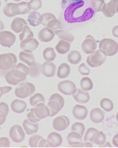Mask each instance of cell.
I'll return each mask as SVG.
<instances>
[{"mask_svg": "<svg viewBox=\"0 0 118 148\" xmlns=\"http://www.w3.org/2000/svg\"><path fill=\"white\" fill-rule=\"evenodd\" d=\"M8 112V105L5 102L0 103V125H2L5 122Z\"/></svg>", "mask_w": 118, "mask_h": 148, "instance_id": "33", "label": "cell"}, {"mask_svg": "<svg viewBox=\"0 0 118 148\" xmlns=\"http://www.w3.org/2000/svg\"><path fill=\"white\" fill-rule=\"evenodd\" d=\"M73 97L76 101L79 103H87L90 100V96L87 91L77 89L73 95Z\"/></svg>", "mask_w": 118, "mask_h": 148, "instance_id": "22", "label": "cell"}, {"mask_svg": "<svg viewBox=\"0 0 118 148\" xmlns=\"http://www.w3.org/2000/svg\"><path fill=\"white\" fill-rule=\"evenodd\" d=\"M9 136L12 140L15 143L22 142L25 138V133L19 125H14L10 128Z\"/></svg>", "mask_w": 118, "mask_h": 148, "instance_id": "9", "label": "cell"}, {"mask_svg": "<svg viewBox=\"0 0 118 148\" xmlns=\"http://www.w3.org/2000/svg\"><path fill=\"white\" fill-rule=\"evenodd\" d=\"M116 4L113 1V0L110 1L108 3H104L102 8V13L107 18H110L115 16L116 13Z\"/></svg>", "mask_w": 118, "mask_h": 148, "instance_id": "21", "label": "cell"}, {"mask_svg": "<svg viewBox=\"0 0 118 148\" xmlns=\"http://www.w3.org/2000/svg\"><path fill=\"white\" fill-rule=\"evenodd\" d=\"M34 112L36 116L40 119L46 118L50 115L48 108L45 106L44 103H40L36 105L34 108Z\"/></svg>", "mask_w": 118, "mask_h": 148, "instance_id": "16", "label": "cell"}, {"mask_svg": "<svg viewBox=\"0 0 118 148\" xmlns=\"http://www.w3.org/2000/svg\"><path fill=\"white\" fill-rule=\"evenodd\" d=\"M41 73V66L40 63L36 62L33 66H29V75L32 78H37Z\"/></svg>", "mask_w": 118, "mask_h": 148, "instance_id": "41", "label": "cell"}, {"mask_svg": "<svg viewBox=\"0 0 118 148\" xmlns=\"http://www.w3.org/2000/svg\"><path fill=\"white\" fill-rule=\"evenodd\" d=\"M23 127L28 135H31L38 132L39 125L38 123H34L30 121L28 119H25L23 122Z\"/></svg>", "mask_w": 118, "mask_h": 148, "instance_id": "25", "label": "cell"}, {"mask_svg": "<svg viewBox=\"0 0 118 148\" xmlns=\"http://www.w3.org/2000/svg\"><path fill=\"white\" fill-rule=\"evenodd\" d=\"M65 105V100L58 93H54L51 96L49 99L47 107L48 108L50 115V116L52 117L57 114L63 109Z\"/></svg>", "mask_w": 118, "mask_h": 148, "instance_id": "4", "label": "cell"}, {"mask_svg": "<svg viewBox=\"0 0 118 148\" xmlns=\"http://www.w3.org/2000/svg\"><path fill=\"white\" fill-rule=\"evenodd\" d=\"M27 117L28 119L30 121L34 123H37L38 122H40L41 119L38 118L36 116L35 112H34V108H32L30 110V112L27 115Z\"/></svg>", "mask_w": 118, "mask_h": 148, "instance_id": "50", "label": "cell"}, {"mask_svg": "<svg viewBox=\"0 0 118 148\" xmlns=\"http://www.w3.org/2000/svg\"><path fill=\"white\" fill-rule=\"evenodd\" d=\"M116 13L118 14V5H116Z\"/></svg>", "mask_w": 118, "mask_h": 148, "instance_id": "59", "label": "cell"}, {"mask_svg": "<svg viewBox=\"0 0 118 148\" xmlns=\"http://www.w3.org/2000/svg\"><path fill=\"white\" fill-rule=\"evenodd\" d=\"M44 137L40 135L35 134L29 138V144L31 147H38L40 142Z\"/></svg>", "mask_w": 118, "mask_h": 148, "instance_id": "45", "label": "cell"}, {"mask_svg": "<svg viewBox=\"0 0 118 148\" xmlns=\"http://www.w3.org/2000/svg\"><path fill=\"white\" fill-rule=\"evenodd\" d=\"M70 73V67L69 64L66 63H63L59 66L57 76L60 79H65L69 77Z\"/></svg>", "mask_w": 118, "mask_h": 148, "instance_id": "28", "label": "cell"}, {"mask_svg": "<svg viewBox=\"0 0 118 148\" xmlns=\"http://www.w3.org/2000/svg\"><path fill=\"white\" fill-rule=\"evenodd\" d=\"M33 37H34V34L32 31L31 29L28 26V25L25 26L20 34L19 35V38L20 41L28 38H33Z\"/></svg>", "mask_w": 118, "mask_h": 148, "instance_id": "36", "label": "cell"}, {"mask_svg": "<svg viewBox=\"0 0 118 148\" xmlns=\"http://www.w3.org/2000/svg\"><path fill=\"white\" fill-rule=\"evenodd\" d=\"M112 143L115 146L118 147V133L116 134L113 137V139H112Z\"/></svg>", "mask_w": 118, "mask_h": 148, "instance_id": "54", "label": "cell"}, {"mask_svg": "<svg viewBox=\"0 0 118 148\" xmlns=\"http://www.w3.org/2000/svg\"><path fill=\"white\" fill-rule=\"evenodd\" d=\"M45 100L44 96L40 92L36 93L29 99L30 105L32 106H35L40 103H45Z\"/></svg>", "mask_w": 118, "mask_h": 148, "instance_id": "38", "label": "cell"}, {"mask_svg": "<svg viewBox=\"0 0 118 148\" xmlns=\"http://www.w3.org/2000/svg\"><path fill=\"white\" fill-rule=\"evenodd\" d=\"M84 147H93V146L91 142H85L84 143Z\"/></svg>", "mask_w": 118, "mask_h": 148, "instance_id": "55", "label": "cell"}, {"mask_svg": "<svg viewBox=\"0 0 118 148\" xmlns=\"http://www.w3.org/2000/svg\"><path fill=\"white\" fill-rule=\"evenodd\" d=\"M29 68L22 63H19L13 69L7 72L5 76L8 84L16 86L26 79L29 75Z\"/></svg>", "mask_w": 118, "mask_h": 148, "instance_id": "2", "label": "cell"}, {"mask_svg": "<svg viewBox=\"0 0 118 148\" xmlns=\"http://www.w3.org/2000/svg\"><path fill=\"white\" fill-rule=\"evenodd\" d=\"M100 106L106 112H110L114 108L113 101L108 98H103L100 101Z\"/></svg>", "mask_w": 118, "mask_h": 148, "instance_id": "37", "label": "cell"}, {"mask_svg": "<svg viewBox=\"0 0 118 148\" xmlns=\"http://www.w3.org/2000/svg\"><path fill=\"white\" fill-rule=\"evenodd\" d=\"M16 40V35L8 31L0 32V44L4 47H11Z\"/></svg>", "mask_w": 118, "mask_h": 148, "instance_id": "11", "label": "cell"}, {"mask_svg": "<svg viewBox=\"0 0 118 148\" xmlns=\"http://www.w3.org/2000/svg\"><path fill=\"white\" fill-rule=\"evenodd\" d=\"M28 25L24 18L20 17H15L11 23V29L16 33L19 34L22 32L25 26Z\"/></svg>", "mask_w": 118, "mask_h": 148, "instance_id": "24", "label": "cell"}, {"mask_svg": "<svg viewBox=\"0 0 118 148\" xmlns=\"http://www.w3.org/2000/svg\"><path fill=\"white\" fill-rule=\"evenodd\" d=\"M100 147H112V146L110 145V143L108 142H105L103 144L100 145L99 146Z\"/></svg>", "mask_w": 118, "mask_h": 148, "instance_id": "56", "label": "cell"}, {"mask_svg": "<svg viewBox=\"0 0 118 148\" xmlns=\"http://www.w3.org/2000/svg\"><path fill=\"white\" fill-rule=\"evenodd\" d=\"M11 108L13 112L16 114H22L25 112L27 108V104L23 100L20 99L14 100L11 104Z\"/></svg>", "mask_w": 118, "mask_h": 148, "instance_id": "26", "label": "cell"}, {"mask_svg": "<svg viewBox=\"0 0 118 148\" xmlns=\"http://www.w3.org/2000/svg\"><path fill=\"white\" fill-rule=\"evenodd\" d=\"M71 130L72 132H75L78 133L81 136L83 137L84 133L85 130V127L83 123L76 122L72 125Z\"/></svg>", "mask_w": 118, "mask_h": 148, "instance_id": "42", "label": "cell"}, {"mask_svg": "<svg viewBox=\"0 0 118 148\" xmlns=\"http://www.w3.org/2000/svg\"><path fill=\"white\" fill-rule=\"evenodd\" d=\"M46 27H48L50 29L53 30V31H55L56 30L61 29L63 26L61 23L57 19L56 17L52 18L50 20L46 25Z\"/></svg>", "mask_w": 118, "mask_h": 148, "instance_id": "40", "label": "cell"}, {"mask_svg": "<svg viewBox=\"0 0 118 148\" xmlns=\"http://www.w3.org/2000/svg\"><path fill=\"white\" fill-rule=\"evenodd\" d=\"M12 90V87L10 86H4V87H0V99L1 97L8 93V92H10Z\"/></svg>", "mask_w": 118, "mask_h": 148, "instance_id": "52", "label": "cell"}, {"mask_svg": "<svg viewBox=\"0 0 118 148\" xmlns=\"http://www.w3.org/2000/svg\"><path fill=\"white\" fill-rule=\"evenodd\" d=\"M88 112L87 108L85 106L80 105H75L72 110L74 116L80 121L85 119L87 117Z\"/></svg>", "mask_w": 118, "mask_h": 148, "instance_id": "19", "label": "cell"}, {"mask_svg": "<svg viewBox=\"0 0 118 148\" xmlns=\"http://www.w3.org/2000/svg\"><path fill=\"white\" fill-rule=\"evenodd\" d=\"M35 87L31 82H24L21 83L15 89L14 93L17 97L26 99L31 96L35 92Z\"/></svg>", "mask_w": 118, "mask_h": 148, "instance_id": "6", "label": "cell"}, {"mask_svg": "<svg viewBox=\"0 0 118 148\" xmlns=\"http://www.w3.org/2000/svg\"><path fill=\"white\" fill-rule=\"evenodd\" d=\"M104 113L100 108H95L91 110L90 112V119L91 121L95 124L101 123L104 119Z\"/></svg>", "mask_w": 118, "mask_h": 148, "instance_id": "23", "label": "cell"}, {"mask_svg": "<svg viewBox=\"0 0 118 148\" xmlns=\"http://www.w3.org/2000/svg\"><path fill=\"white\" fill-rule=\"evenodd\" d=\"M82 50L87 54H90L94 53L97 48V42L94 37L91 35H88L84 41L82 43Z\"/></svg>", "mask_w": 118, "mask_h": 148, "instance_id": "10", "label": "cell"}, {"mask_svg": "<svg viewBox=\"0 0 118 148\" xmlns=\"http://www.w3.org/2000/svg\"><path fill=\"white\" fill-rule=\"evenodd\" d=\"M43 58L46 61L53 62L56 58V53L52 47H47L43 51Z\"/></svg>", "mask_w": 118, "mask_h": 148, "instance_id": "34", "label": "cell"}, {"mask_svg": "<svg viewBox=\"0 0 118 148\" xmlns=\"http://www.w3.org/2000/svg\"><path fill=\"white\" fill-rule=\"evenodd\" d=\"M47 140L52 145L53 147L60 146L63 142L61 134L56 132H51L50 133L47 137Z\"/></svg>", "mask_w": 118, "mask_h": 148, "instance_id": "27", "label": "cell"}, {"mask_svg": "<svg viewBox=\"0 0 118 148\" xmlns=\"http://www.w3.org/2000/svg\"><path fill=\"white\" fill-rule=\"evenodd\" d=\"M41 24L42 25L44 26H46L47 24L48 23V22L51 20L52 18L56 17L54 14L51 13H45L42 14H41Z\"/></svg>", "mask_w": 118, "mask_h": 148, "instance_id": "47", "label": "cell"}, {"mask_svg": "<svg viewBox=\"0 0 118 148\" xmlns=\"http://www.w3.org/2000/svg\"><path fill=\"white\" fill-rule=\"evenodd\" d=\"M99 50L106 56H113L118 52V44L111 38L102 39L99 42Z\"/></svg>", "mask_w": 118, "mask_h": 148, "instance_id": "3", "label": "cell"}, {"mask_svg": "<svg viewBox=\"0 0 118 148\" xmlns=\"http://www.w3.org/2000/svg\"><path fill=\"white\" fill-rule=\"evenodd\" d=\"M113 1L116 4V5H118V0H113Z\"/></svg>", "mask_w": 118, "mask_h": 148, "instance_id": "58", "label": "cell"}, {"mask_svg": "<svg viewBox=\"0 0 118 148\" xmlns=\"http://www.w3.org/2000/svg\"><path fill=\"white\" fill-rule=\"evenodd\" d=\"M67 140L69 145L72 147H84V142L83 136L75 132H70L67 137Z\"/></svg>", "mask_w": 118, "mask_h": 148, "instance_id": "14", "label": "cell"}, {"mask_svg": "<svg viewBox=\"0 0 118 148\" xmlns=\"http://www.w3.org/2000/svg\"><path fill=\"white\" fill-rule=\"evenodd\" d=\"M10 146V142L6 137L0 138V147H9Z\"/></svg>", "mask_w": 118, "mask_h": 148, "instance_id": "51", "label": "cell"}, {"mask_svg": "<svg viewBox=\"0 0 118 148\" xmlns=\"http://www.w3.org/2000/svg\"><path fill=\"white\" fill-rule=\"evenodd\" d=\"M12 5H13V3H10L7 4L4 6L3 8V13L5 16L8 17H14L12 12Z\"/></svg>", "mask_w": 118, "mask_h": 148, "instance_id": "49", "label": "cell"}, {"mask_svg": "<svg viewBox=\"0 0 118 148\" xmlns=\"http://www.w3.org/2000/svg\"><path fill=\"white\" fill-rule=\"evenodd\" d=\"M57 87L59 91L66 96L73 95L77 90L75 83L69 80L60 81Z\"/></svg>", "mask_w": 118, "mask_h": 148, "instance_id": "8", "label": "cell"}, {"mask_svg": "<svg viewBox=\"0 0 118 148\" xmlns=\"http://www.w3.org/2000/svg\"><path fill=\"white\" fill-rule=\"evenodd\" d=\"M98 132V130H97L95 128L91 127L89 128L87 131L86 132V133L84 136V142H93L94 137L96 134V133Z\"/></svg>", "mask_w": 118, "mask_h": 148, "instance_id": "39", "label": "cell"}, {"mask_svg": "<svg viewBox=\"0 0 118 148\" xmlns=\"http://www.w3.org/2000/svg\"><path fill=\"white\" fill-rule=\"evenodd\" d=\"M41 0H31L28 3V7L30 10L37 11L42 7Z\"/></svg>", "mask_w": 118, "mask_h": 148, "instance_id": "43", "label": "cell"}, {"mask_svg": "<svg viewBox=\"0 0 118 148\" xmlns=\"http://www.w3.org/2000/svg\"><path fill=\"white\" fill-rule=\"evenodd\" d=\"M25 1H29V0H25Z\"/></svg>", "mask_w": 118, "mask_h": 148, "instance_id": "63", "label": "cell"}, {"mask_svg": "<svg viewBox=\"0 0 118 148\" xmlns=\"http://www.w3.org/2000/svg\"><path fill=\"white\" fill-rule=\"evenodd\" d=\"M20 46L21 49L23 50L33 51L38 47L39 42L35 38H30L22 41Z\"/></svg>", "mask_w": 118, "mask_h": 148, "instance_id": "17", "label": "cell"}, {"mask_svg": "<svg viewBox=\"0 0 118 148\" xmlns=\"http://www.w3.org/2000/svg\"><path fill=\"white\" fill-rule=\"evenodd\" d=\"M82 60V56L79 51L73 50L69 52L68 55V60L72 64H77L80 62Z\"/></svg>", "mask_w": 118, "mask_h": 148, "instance_id": "31", "label": "cell"}, {"mask_svg": "<svg viewBox=\"0 0 118 148\" xmlns=\"http://www.w3.org/2000/svg\"><path fill=\"white\" fill-rule=\"evenodd\" d=\"M13 1H16V2H18V1H22V0H13Z\"/></svg>", "mask_w": 118, "mask_h": 148, "instance_id": "61", "label": "cell"}, {"mask_svg": "<svg viewBox=\"0 0 118 148\" xmlns=\"http://www.w3.org/2000/svg\"><path fill=\"white\" fill-rule=\"evenodd\" d=\"M57 66L52 62L46 61L41 65V72L47 78H52L56 75Z\"/></svg>", "mask_w": 118, "mask_h": 148, "instance_id": "13", "label": "cell"}, {"mask_svg": "<svg viewBox=\"0 0 118 148\" xmlns=\"http://www.w3.org/2000/svg\"><path fill=\"white\" fill-rule=\"evenodd\" d=\"M106 140V137L105 134L102 132H98L94 138L93 142L97 145H101L103 144Z\"/></svg>", "mask_w": 118, "mask_h": 148, "instance_id": "44", "label": "cell"}, {"mask_svg": "<svg viewBox=\"0 0 118 148\" xmlns=\"http://www.w3.org/2000/svg\"><path fill=\"white\" fill-rule=\"evenodd\" d=\"M81 88L84 91H89L93 88V82L89 77H84L80 82Z\"/></svg>", "mask_w": 118, "mask_h": 148, "instance_id": "35", "label": "cell"}, {"mask_svg": "<svg viewBox=\"0 0 118 148\" xmlns=\"http://www.w3.org/2000/svg\"><path fill=\"white\" fill-rule=\"evenodd\" d=\"M1 5V0H0V7Z\"/></svg>", "mask_w": 118, "mask_h": 148, "instance_id": "62", "label": "cell"}, {"mask_svg": "<svg viewBox=\"0 0 118 148\" xmlns=\"http://www.w3.org/2000/svg\"><path fill=\"white\" fill-rule=\"evenodd\" d=\"M54 33H55V34L61 40L66 41L69 42H73L75 40V37L74 35L66 31L59 29L54 31Z\"/></svg>", "mask_w": 118, "mask_h": 148, "instance_id": "30", "label": "cell"}, {"mask_svg": "<svg viewBox=\"0 0 118 148\" xmlns=\"http://www.w3.org/2000/svg\"><path fill=\"white\" fill-rule=\"evenodd\" d=\"M17 59L13 53L0 54V70L9 71L16 66Z\"/></svg>", "mask_w": 118, "mask_h": 148, "instance_id": "5", "label": "cell"}, {"mask_svg": "<svg viewBox=\"0 0 118 148\" xmlns=\"http://www.w3.org/2000/svg\"><path fill=\"white\" fill-rule=\"evenodd\" d=\"M84 7H85V1L83 0L70 3L62 7L65 21L69 23H74L84 22L91 19L94 14V10L92 7H86L83 10Z\"/></svg>", "mask_w": 118, "mask_h": 148, "instance_id": "1", "label": "cell"}, {"mask_svg": "<svg viewBox=\"0 0 118 148\" xmlns=\"http://www.w3.org/2000/svg\"><path fill=\"white\" fill-rule=\"evenodd\" d=\"M41 14L40 13L37 12L35 11H32L30 12L28 17V22L33 27L38 26L41 24Z\"/></svg>", "mask_w": 118, "mask_h": 148, "instance_id": "29", "label": "cell"}, {"mask_svg": "<svg viewBox=\"0 0 118 148\" xmlns=\"http://www.w3.org/2000/svg\"><path fill=\"white\" fill-rule=\"evenodd\" d=\"M20 60L26 63L29 66H32L36 63L35 58L32 51L29 50H23L19 53Z\"/></svg>", "mask_w": 118, "mask_h": 148, "instance_id": "20", "label": "cell"}, {"mask_svg": "<svg viewBox=\"0 0 118 148\" xmlns=\"http://www.w3.org/2000/svg\"><path fill=\"white\" fill-rule=\"evenodd\" d=\"M106 60V56L99 50H95L94 53L88 56L87 58V63L91 67L97 68L103 64Z\"/></svg>", "mask_w": 118, "mask_h": 148, "instance_id": "7", "label": "cell"}, {"mask_svg": "<svg viewBox=\"0 0 118 148\" xmlns=\"http://www.w3.org/2000/svg\"><path fill=\"white\" fill-rule=\"evenodd\" d=\"M116 119H117V121H118V112H117V115H116Z\"/></svg>", "mask_w": 118, "mask_h": 148, "instance_id": "60", "label": "cell"}, {"mask_svg": "<svg viewBox=\"0 0 118 148\" xmlns=\"http://www.w3.org/2000/svg\"><path fill=\"white\" fill-rule=\"evenodd\" d=\"M104 3V0H91V5L94 12H101L102 8Z\"/></svg>", "mask_w": 118, "mask_h": 148, "instance_id": "46", "label": "cell"}, {"mask_svg": "<svg viewBox=\"0 0 118 148\" xmlns=\"http://www.w3.org/2000/svg\"><path fill=\"white\" fill-rule=\"evenodd\" d=\"M4 29V25L1 21H0V32L3 31Z\"/></svg>", "mask_w": 118, "mask_h": 148, "instance_id": "57", "label": "cell"}, {"mask_svg": "<svg viewBox=\"0 0 118 148\" xmlns=\"http://www.w3.org/2000/svg\"><path fill=\"white\" fill-rule=\"evenodd\" d=\"M70 124V120L66 116L61 115L54 118L53 127L57 132H63L66 130Z\"/></svg>", "mask_w": 118, "mask_h": 148, "instance_id": "12", "label": "cell"}, {"mask_svg": "<svg viewBox=\"0 0 118 148\" xmlns=\"http://www.w3.org/2000/svg\"><path fill=\"white\" fill-rule=\"evenodd\" d=\"M78 71L82 75H88L90 74V69L84 63H81L78 68Z\"/></svg>", "mask_w": 118, "mask_h": 148, "instance_id": "48", "label": "cell"}, {"mask_svg": "<svg viewBox=\"0 0 118 148\" xmlns=\"http://www.w3.org/2000/svg\"><path fill=\"white\" fill-rule=\"evenodd\" d=\"M12 12L14 17L16 15H23L30 13L31 10L28 7V3L22 1L19 3H13Z\"/></svg>", "mask_w": 118, "mask_h": 148, "instance_id": "15", "label": "cell"}, {"mask_svg": "<svg viewBox=\"0 0 118 148\" xmlns=\"http://www.w3.org/2000/svg\"><path fill=\"white\" fill-rule=\"evenodd\" d=\"M112 34L115 37L118 38V25H116L113 27Z\"/></svg>", "mask_w": 118, "mask_h": 148, "instance_id": "53", "label": "cell"}, {"mask_svg": "<svg viewBox=\"0 0 118 148\" xmlns=\"http://www.w3.org/2000/svg\"><path fill=\"white\" fill-rule=\"evenodd\" d=\"M70 49V45L69 42L61 40L60 41L56 46V50L60 54H65L69 52Z\"/></svg>", "mask_w": 118, "mask_h": 148, "instance_id": "32", "label": "cell"}, {"mask_svg": "<svg viewBox=\"0 0 118 148\" xmlns=\"http://www.w3.org/2000/svg\"><path fill=\"white\" fill-rule=\"evenodd\" d=\"M55 36L54 32L47 27L42 28L38 33V39L43 42H49L51 41Z\"/></svg>", "mask_w": 118, "mask_h": 148, "instance_id": "18", "label": "cell"}]
</instances>
